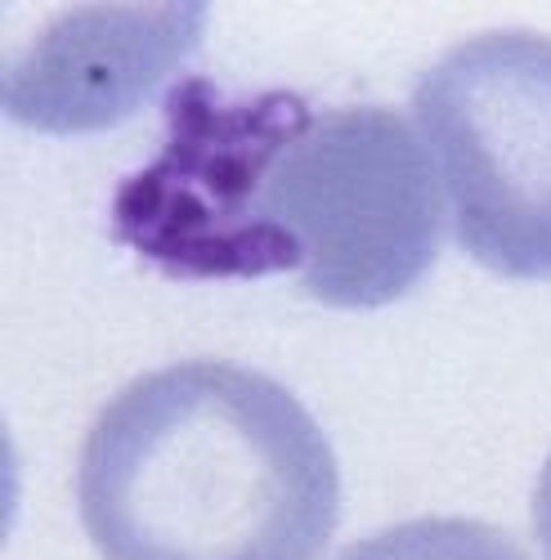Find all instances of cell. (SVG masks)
<instances>
[{"label":"cell","mask_w":551,"mask_h":560,"mask_svg":"<svg viewBox=\"0 0 551 560\" xmlns=\"http://www.w3.org/2000/svg\"><path fill=\"white\" fill-rule=\"evenodd\" d=\"M202 23V5L50 10L36 32L10 40L5 113L45 135L108 130L198 50Z\"/></svg>","instance_id":"4"},{"label":"cell","mask_w":551,"mask_h":560,"mask_svg":"<svg viewBox=\"0 0 551 560\" xmlns=\"http://www.w3.org/2000/svg\"><path fill=\"white\" fill-rule=\"evenodd\" d=\"M453 243L520 283L551 278V36H462L412 85Z\"/></svg>","instance_id":"3"},{"label":"cell","mask_w":551,"mask_h":560,"mask_svg":"<svg viewBox=\"0 0 551 560\" xmlns=\"http://www.w3.org/2000/svg\"><path fill=\"white\" fill-rule=\"evenodd\" d=\"M77 511L104 560H318L341 466L283 382L184 359L104 404L77 457Z\"/></svg>","instance_id":"2"},{"label":"cell","mask_w":551,"mask_h":560,"mask_svg":"<svg viewBox=\"0 0 551 560\" xmlns=\"http://www.w3.org/2000/svg\"><path fill=\"white\" fill-rule=\"evenodd\" d=\"M337 560H529V551L489 521L418 516L350 542Z\"/></svg>","instance_id":"5"},{"label":"cell","mask_w":551,"mask_h":560,"mask_svg":"<svg viewBox=\"0 0 551 560\" xmlns=\"http://www.w3.org/2000/svg\"><path fill=\"white\" fill-rule=\"evenodd\" d=\"M166 158L126 189L140 247L179 273H296L337 310H377L439 256V175L386 104L234 108L175 100Z\"/></svg>","instance_id":"1"},{"label":"cell","mask_w":551,"mask_h":560,"mask_svg":"<svg viewBox=\"0 0 551 560\" xmlns=\"http://www.w3.org/2000/svg\"><path fill=\"white\" fill-rule=\"evenodd\" d=\"M529 516H534V538H538V547H542V560H551V453H547L542 471H538Z\"/></svg>","instance_id":"6"}]
</instances>
